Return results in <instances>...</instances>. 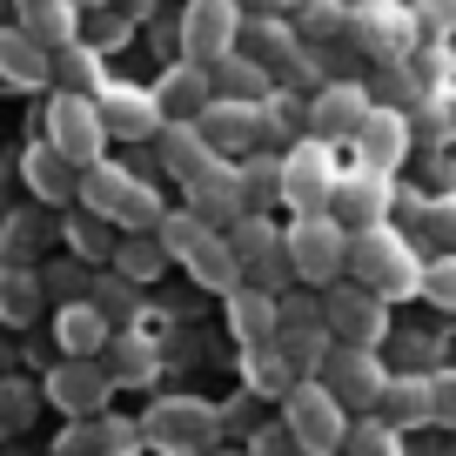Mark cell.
I'll return each mask as SVG.
<instances>
[{"label":"cell","instance_id":"1","mask_svg":"<svg viewBox=\"0 0 456 456\" xmlns=\"http://www.w3.org/2000/svg\"><path fill=\"white\" fill-rule=\"evenodd\" d=\"M349 275H356L370 296L403 302L423 296V262H416L410 235L403 228H370V235H349Z\"/></svg>","mask_w":456,"mask_h":456},{"label":"cell","instance_id":"2","mask_svg":"<svg viewBox=\"0 0 456 456\" xmlns=\"http://www.w3.org/2000/svg\"><path fill=\"white\" fill-rule=\"evenodd\" d=\"M81 201H87V215H101V222H114V228H128V235H155L161 228V195L148 182H134L128 168H114V161H94V168L81 175Z\"/></svg>","mask_w":456,"mask_h":456},{"label":"cell","instance_id":"3","mask_svg":"<svg viewBox=\"0 0 456 456\" xmlns=\"http://www.w3.org/2000/svg\"><path fill=\"white\" fill-rule=\"evenodd\" d=\"M142 436L155 450H175V456H208L215 436H222V410L201 403V396H161L142 416Z\"/></svg>","mask_w":456,"mask_h":456},{"label":"cell","instance_id":"4","mask_svg":"<svg viewBox=\"0 0 456 456\" xmlns=\"http://www.w3.org/2000/svg\"><path fill=\"white\" fill-rule=\"evenodd\" d=\"M282 423H289V436L302 443V456H336L342 443H349V410H342L315 376L282 396Z\"/></svg>","mask_w":456,"mask_h":456},{"label":"cell","instance_id":"5","mask_svg":"<svg viewBox=\"0 0 456 456\" xmlns=\"http://www.w3.org/2000/svg\"><path fill=\"white\" fill-rule=\"evenodd\" d=\"M282 248H289V269H296L302 282H336V275L349 269V228H342L336 215H296Z\"/></svg>","mask_w":456,"mask_h":456},{"label":"cell","instance_id":"6","mask_svg":"<svg viewBox=\"0 0 456 456\" xmlns=\"http://www.w3.org/2000/svg\"><path fill=\"white\" fill-rule=\"evenodd\" d=\"M47 148L74 168H94L101 148H108V128H101V101H81V94H54L47 101Z\"/></svg>","mask_w":456,"mask_h":456},{"label":"cell","instance_id":"7","mask_svg":"<svg viewBox=\"0 0 456 456\" xmlns=\"http://www.w3.org/2000/svg\"><path fill=\"white\" fill-rule=\"evenodd\" d=\"M336 182H342V168H336V155H329V142H315V134L282 155V201L296 215H329Z\"/></svg>","mask_w":456,"mask_h":456},{"label":"cell","instance_id":"8","mask_svg":"<svg viewBox=\"0 0 456 456\" xmlns=\"http://www.w3.org/2000/svg\"><path fill=\"white\" fill-rule=\"evenodd\" d=\"M329 215H336L349 235H370V228H389V215H396V182L376 168H342L336 182V201H329Z\"/></svg>","mask_w":456,"mask_h":456},{"label":"cell","instance_id":"9","mask_svg":"<svg viewBox=\"0 0 456 456\" xmlns=\"http://www.w3.org/2000/svg\"><path fill=\"white\" fill-rule=\"evenodd\" d=\"M349 41H356L370 61H396L403 68V61L423 47V28H416L410 0H383V7H362V14L349 20Z\"/></svg>","mask_w":456,"mask_h":456},{"label":"cell","instance_id":"10","mask_svg":"<svg viewBox=\"0 0 456 456\" xmlns=\"http://www.w3.org/2000/svg\"><path fill=\"white\" fill-rule=\"evenodd\" d=\"M322 322H329V342H342V349H376V342L389 336V302L370 296V289H329L322 296Z\"/></svg>","mask_w":456,"mask_h":456},{"label":"cell","instance_id":"11","mask_svg":"<svg viewBox=\"0 0 456 456\" xmlns=\"http://www.w3.org/2000/svg\"><path fill=\"white\" fill-rule=\"evenodd\" d=\"M235 41H242V7H235V0H188V14H182V54L195 61V68L228 61V54H235Z\"/></svg>","mask_w":456,"mask_h":456},{"label":"cell","instance_id":"12","mask_svg":"<svg viewBox=\"0 0 456 456\" xmlns=\"http://www.w3.org/2000/svg\"><path fill=\"white\" fill-rule=\"evenodd\" d=\"M315 383L329 389V396L342 403V410H376L383 403V389H389V370L376 362V349H329V362L315 370Z\"/></svg>","mask_w":456,"mask_h":456},{"label":"cell","instance_id":"13","mask_svg":"<svg viewBox=\"0 0 456 456\" xmlns=\"http://www.w3.org/2000/svg\"><path fill=\"white\" fill-rule=\"evenodd\" d=\"M201 134H208V148L222 161H248L269 148V121H262V101H215L208 114L195 121Z\"/></svg>","mask_w":456,"mask_h":456},{"label":"cell","instance_id":"14","mask_svg":"<svg viewBox=\"0 0 456 456\" xmlns=\"http://www.w3.org/2000/svg\"><path fill=\"white\" fill-rule=\"evenodd\" d=\"M370 108L376 101L362 94L356 81H329L322 94L309 101V134L315 142H356V128L370 121Z\"/></svg>","mask_w":456,"mask_h":456},{"label":"cell","instance_id":"15","mask_svg":"<svg viewBox=\"0 0 456 456\" xmlns=\"http://www.w3.org/2000/svg\"><path fill=\"white\" fill-rule=\"evenodd\" d=\"M155 108H161V121H168V128H195L201 114L215 108V81H208V68H195V61L168 68V74H161V87H155Z\"/></svg>","mask_w":456,"mask_h":456},{"label":"cell","instance_id":"16","mask_svg":"<svg viewBox=\"0 0 456 456\" xmlns=\"http://www.w3.org/2000/svg\"><path fill=\"white\" fill-rule=\"evenodd\" d=\"M101 128H108V142H155L168 121H161L155 94H142V87H108V94H101Z\"/></svg>","mask_w":456,"mask_h":456},{"label":"cell","instance_id":"17","mask_svg":"<svg viewBox=\"0 0 456 456\" xmlns=\"http://www.w3.org/2000/svg\"><path fill=\"white\" fill-rule=\"evenodd\" d=\"M356 155H362V168L396 175L403 155H410V114L403 108H370V121L356 128Z\"/></svg>","mask_w":456,"mask_h":456},{"label":"cell","instance_id":"18","mask_svg":"<svg viewBox=\"0 0 456 456\" xmlns=\"http://www.w3.org/2000/svg\"><path fill=\"white\" fill-rule=\"evenodd\" d=\"M114 376L101 370V362H61L54 376H47V396L61 403V410L74 416V423H87V416H101V403H108Z\"/></svg>","mask_w":456,"mask_h":456},{"label":"cell","instance_id":"19","mask_svg":"<svg viewBox=\"0 0 456 456\" xmlns=\"http://www.w3.org/2000/svg\"><path fill=\"white\" fill-rule=\"evenodd\" d=\"M142 429L121 423V416H87V423H68L54 443V456H134Z\"/></svg>","mask_w":456,"mask_h":456},{"label":"cell","instance_id":"20","mask_svg":"<svg viewBox=\"0 0 456 456\" xmlns=\"http://www.w3.org/2000/svg\"><path fill=\"white\" fill-rule=\"evenodd\" d=\"M228 329H235V342H242L248 356H256V349H275V329H282V302L242 282L235 296H228Z\"/></svg>","mask_w":456,"mask_h":456},{"label":"cell","instance_id":"21","mask_svg":"<svg viewBox=\"0 0 456 456\" xmlns=\"http://www.w3.org/2000/svg\"><path fill=\"white\" fill-rule=\"evenodd\" d=\"M188 208H195L201 215V222H242V215H248V201H242V175H235V161H215V168L208 175H201V182L195 188H188Z\"/></svg>","mask_w":456,"mask_h":456},{"label":"cell","instance_id":"22","mask_svg":"<svg viewBox=\"0 0 456 456\" xmlns=\"http://www.w3.org/2000/svg\"><path fill=\"white\" fill-rule=\"evenodd\" d=\"M0 81H7V87H41V81H54V54H47L28 28H0Z\"/></svg>","mask_w":456,"mask_h":456},{"label":"cell","instance_id":"23","mask_svg":"<svg viewBox=\"0 0 456 456\" xmlns=\"http://www.w3.org/2000/svg\"><path fill=\"white\" fill-rule=\"evenodd\" d=\"M54 342L68 362H94L101 349H108V315L94 309V302H68V309L54 315Z\"/></svg>","mask_w":456,"mask_h":456},{"label":"cell","instance_id":"24","mask_svg":"<svg viewBox=\"0 0 456 456\" xmlns=\"http://www.w3.org/2000/svg\"><path fill=\"white\" fill-rule=\"evenodd\" d=\"M188 275H195V289H215V296H235V289H242V262H235L222 228H208V235L188 248Z\"/></svg>","mask_w":456,"mask_h":456},{"label":"cell","instance_id":"25","mask_svg":"<svg viewBox=\"0 0 456 456\" xmlns=\"http://www.w3.org/2000/svg\"><path fill=\"white\" fill-rule=\"evenodd\" d=\"M215 161H222V155L208 148V134H201V128H161V168H168L182 188H195Z\"/></svg>","mask_w":456,"mask_h":456},{"label":"cell","instance_id":"26","mask_svg":"<svg viewBox=\"0 0 456 456\" xmlns=\"http://www.w3.org/2000/svg\"><path fill=\"white\" fill-rule=\"evenodd\" d=\"M296 28H289V20L282 14H269V20H242V41H235V54H248V61H256V68H282V61L289 54H296Z\"/></svg>","mask_w":456,"mask_h":456},{"label":"cell","instance_id":"27","mask_svg":"<svg viewBox=\"0 0 456 456\" xmlns=\"http://www.w3.org/2000/svg\"><path fill=\"white\" fill-rule=\"evenodd\" d=\"M376 410H383V423H389V429H416V423H429V376L396 370Z\"/></svg>","mask_w":456,"mask_h":456},{"label":"cell","instance_id":"28","mask_svg":"<svg viewBox=\"0 0 456 456\" xmlns=\"http://www.w3.org/2000/svg\"><path fill=\"white\" fill-rule=\"evenodd\" d=\"M208 81H215V101H269L275 74L256 68L248 54H228V61H215V68H208Z\"/></svg>","mask_w":456,"mask_h":456},{"label":"cell","instance_id":"29","mask_svg":"<svg viewBox=\"0 0 456 456\" xmlns=\"http://www.w3.org/2000/svg\"><path fill=\"white\" fill-rule=\"evenodd\" d=\"M28 182H34V195H41V201H74V195H81V168L61 161L47 142L28 148Z\"/></svg>","mask_w":456,"mask_h":456},{"label":"cell","instance_id":"30","mask_svg":"<svg viewBox=\"0 0 456 456\" xmlns=\"http://www.w3.org/2000/svg\"><path fill=\"white\" fill-rule=\"evenodd\" d=\"M41 269H14V262H0V322H34L41 315Z\"/></svg>","mask_w":456,"mask_h":456},{"label":"cell","instance_id":"31","mask_svg":"<svg viewBox=\"0 0 456 456\" xmlns=\"http://www.w3.org/2000/svg\"><path fill=\"white\" fill-rule=\"evenodd\" d=\"M349 7H342V0H296V20H289V28H296V41L302 47H322V41H336V34H349Z\"/></svg>","mask_w":456,"mask_h":456},{"label":"cell","instance_id":"32","mask_svg":"<svg viewBox=\"0 0 456 456\" xmlns=\"http://www.w3.org/2000/svg\"><path fill=\"white\" fill-rule=\"evenodd\" d=\"M235 175H242V201H248V215H262V208H275L282 201V155H248V161H235Z\"/></svg>","mask_w":456,"mask_h":456},{"label":"cell","instance_id":"33","mask_svg":"<svg viewBox=\"0 0 456 456\" xmlns=\"http://www.w3.org/2000/svg\"><path fill=\"white\" fill-rule=\"evenodd\" d=\"M161 269H168L161 235H128V242L114 248V275H121V282H155Z\"/></svg>","mask_w":456,"mask_h":456},{"label":"cell","instance_id":"34","mask_svg":"<svg viewBox=\"0 0 456 456\" xmlns=\"http://www.w3.org/2000/svg\"><path fill=\"white\" fill-rule=\"evenodd\" d=\"M54 74H61V94H81V101H101V94H108V87H101L94 47H68V54H54Z\"/></svg>","mask_w":456,"mask_h":456},{"label":"cell","instance_id":"35","mask_svg":"<svg viewBox=\"0 0 456 456\" xmlns=\"http://www.w3.org/2000/svg\"><path fill=\"white\" fill-rule=\"evenodd\" d=\"M101 370H108L114 383H148V376H155V349H148L142 336H114Z\"/></svg>","mask_w":456,"mask_h":456},{"label":"cell","instance_id":"36","mask_svg":"<svg viewBox=\"0 0 456 456\" xmlns=\"http://www.w3.org/2000/svg\"><path fill=\"white\" fill-rule=\"evenodd\" d=\"M403 74H410V87H416V94H429V101L450 94V47H429L423 41L410 61H403Z\"/></svg>","mask_w":456,"mask_h":456},{"label":"cell","instance_id":"37","mask_svg":"<svg viewBox=\"0 0 456 456\" xmlns=\"http://www.w3.org/2000/svg\"><path fill=\"white\" fill-rule=\"evenodd\" d=\"M248 376H256V389H269V396H289L296 383H309V376L289 370L282 349H256V356H248Z\"/></svg>","mask_w":456,"mask_h":456},{"label":"cell","instance_id":"38","mask_svg":"<svg viewBox=\"0 0 456 456\" xmlns=\"http://www.w3.org/2000/svg\"><path fill=\"white\" fill-rule=\"evenodd\" d=\"M41 235H47L41 222H20V215H14V222L0 228V262H14V269H34V248H41Z\"/></svg>","mask_w":456,"mask_h":456},{"label":"cell","instance_id":"39","mask_svg":"<svg viewBox=\"0 0 456 456\" xmlns=\"http://www.w3.org/2000/svg\"><path fill=\"white\" fill-rule=\"evenodd\" d=\"M155 235H161V248H168V262H175V256L188 262V248H195L201 235H208V222H201L195 208H188V215H161V228H155Z\"/></svg>","mask_w":456,"mask_h":456},{"label":"cell","instance_id":"40","mask_svg":"<svg viewBox=\"0 0 456 456\" xmlns=\"http://www.w3.org/2000/svg\"><path fill=\"white\" fill-rule=\"evenodd\" d=\"M342 456H403V443H396V429L376 416V423H356V429H349Z\"/></svg>","mask_w":456,"mask_h":456},{"label":"cell","instance_id":"41","mask_svg":"<svg viewBox=\"0 0 456 456\" xmlns=\"http://www.w3.org/2000/svg\"><path fill=\"white\" fill-rule=\"evenodd\" d=\"M416 28H423L429 47H450V34H456V0H416Z\"/></svg>","mask_w":456,"mask_h":456},{"label":"cell","instance_id":"42","mask_svg":"<svg viewBox=\"0 0 456 456\" xmlns=\"http://www.w3.org/2000/svg\"><path fill=\"white\" fill-rule=\"evenodd\" d=\"M94 302L101 315H108V322H121V315H134V282H121V275H108V282H94Z\"/></svg>","mask_w":456,"mask_h":456},{"label":"cell","instance_id":"43","mask_svg":"<svg viewBox=\"0 0 456 456\" xmlns=\"http://www.w3.org/2000/svg\"><path fill=\"white\" fill-rule=\"evenodd\" d=\"M423 296L436 302V309H456V256H436L423 269Z\"/></svg>","mask_w":456,"mask_h":456},{"label":"cell","instance_id":"44","mask_svg":"<svg viewBox=\"0 0 456 456\" xmlns=\"http://www.w3.org/2000/svg\"><path fill=\"white\" fill-rule=\"evenodd\" d=\"M429 423L456 429V370H429Z\"/></svg>","mask_w":456,"mask_h":456},{"label":"cell","instance_id":"45","mask_svg":"<svg viewBox=\"0 0 456 456\" xmlns=\"http://www.w3.org/2000/svg\"><path fill=\"white\" fill-rule=\"evenodd\" d=\"M34 416V396L20 383H0V436H14V429H28Z\"/></svg>","mask_w":456,"mask_h":456},{"label":"cell","instance_id":"46","mask_svg":"<svg viewBox=\"0 0 456 456\" xmlns=\"http://www.w3.org/2000/svg\"><path fill=\"white\" fill-rule=\"evenodd\" d=\"M248 456H302V443L289 436V423H269V429H256V443H248Z\"/></svg>","mask_w":456,"mask_h":456},{"label":"cell","instance_id":"47","mask_svg":"<svg viewBox=\"0 0 456 456\" xmlns=\"http://www.w3.org/2000/svg\"><path fill=\"white\" fill-rule=\"evenodd\" d=\"M429 235L443 242V256H456V195L450 201H429Z\"/></svg>","mask_w":456,"mask_h":456},{"label":"cell","instance_id":"48","mask_svg":"<svg viewBox=\"0 0 456 456\" xmlns=\"http://www.w3.org/2000/svg\"><path fill=\"white\" fill-rule=\"evenodd\" d=\"M429 134H436V142H456V87L429 101Z\"/></svg>","mask_w":456,"mask_h":456},{"label":"cell","instance_id":"49","mask_svg":"<svg viewBox=\"0 0 456 456\" xmlns=\"http://www.w3.org/2000/svg\"><path fill=\"white\" fill-rule=\"evenodd\" d=\"M68 235H74V248H81V256H108V235H101V215H81V222H74Z\"/></svg>","mask_w":456,"mask_h":456},{"label":"cell","instance_id":"50","mask_svg":"<svg viewBox=\"0 0 456 456\" xmlns=\"http://www.w3.org/2000/svg\"><path fill=\"white\" fill-rule=\"evenodd\" d=\"M235 7H242V20H269V14H282L289 0H235Z\"/></svg>","mask_w":456,"mask_h":456},{"label":"cell","instance_id":"51","mask_svg":"<svg viewBox=\"0 0 456 456\" xmlns=\"http://www.w3.org/2000/svg\"><path fill=\"white\" fill-rule=\"evenodd\" d=\"M403 356H410V362H429L436 349H429V336H403Z\"/></svg>","mask_w":456,"mask_h":456},{"label":"cell","instance_id":"52","mask_svg":"<svg viewBox=\"0 0 456 456\" xmlns=\"http://www.w3.org/2000/svg\"><path fill=\"white\" fill-rule=\"evenodd\" d=\"M47 7H61V0H14V14H20V20H34V14H47Z\"/></svg>","mask_w":456,"mask_h":456},{"label":"cell","instance_id":"53","mask_svg":"<svg viewBox=\"0 0 456 456\" xmlns=\"http://www.w3.org/2000/svg\"><path fill=\"white\" fill-rule=\"evenodd\" d=\"M342 7H349V14H362V7H383V0H342Z\"/></svg>","mask_w":456,"mask_h":456},{"label":"cell","instance_id":"54","mask_svg":"<svg viewBox=\"0 0 456 456\" xmlns=\"http://www.w3.org/2000/svg\"><path fill=\"white\" fill-rule=\"evenodd\" d=\"M208 456H248V450H222V443H215V450H208Z\"/></svg>","mask_w":456,"mask_h":456},{"label":"cell","instance_id":"55","mask_svg":"<svg viewBox=\"0 0 456 456\" xmlns=\"http://www.w3.org/2000/svg\"><path fill=\"white\" fill-rule=\"evenodd\" d=\"M74 7H108V0H74Z\"/></svg>","mask_w":456,"mask_h":456},{"label":"cell","instance_id":"56","mask_svg":"<svg viewBox=\"0 0 456 456\" xmlns=\"http://www.w3.org/2000/svg\"><path fill=\"white\" fill-rule=\"evenodd\" d=\"M410 7H416V0H410Z\"/></svg>","mask_w":456,"mask_h":456}]
</instances>
